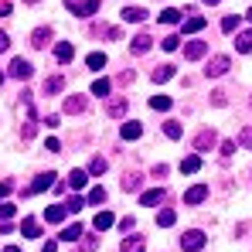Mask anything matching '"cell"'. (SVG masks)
<instances>
[{
	"label": "cell",
	"instance_id": "9c48e42d",
	"mask_svg": "<svg viewBox=\"0 0 252 252\" xmlns=\"http://www.w3.org/2000/svg\"><path fill=\"white\" fill-rule=\"evenodd\" d=\"M113 225H116V215H113V211H99V215L92 218V228H95V232H106V228H113Z\"/></svg>",
	"mask_w": 252,
	"mask_h": 252
},
{
	"label": "cell",
	"instance_id": "9a60e30c",
	"mask_svg": "<svg viewBox=\"0 0 252 252\" xmlns=\"http://www.w3.org/2000/svg\"><path fill=\"white\" fill-rule=\"evenodd\" d=\"M65 215H68V211H65V205H51V208H44V221H48V225H58Z\"/></svg>",
	"mask_w": 252,
	"mask_h": 252
},
{
	"label": "cell",
	"instance_id": "f1b7e54d",
	"mask_svg": "<svg viewBox=\"0 0 252 252\" xmlns=\"http://www.w3.org/2000/svg\"><path fill=\"white\" fill-rule=\"evenodd\" d=\"M167 79H174V65H157L154 68V82H167Z\"/></svg>",
	"mask_w": 252,
	"mask_h": 252
},
{
	"label": "cell",
	"instance_id": "2e32d148",
	"mask_svg": "<svg viewBox=\"0 0 252 252\" xmlns=\"http://www.w3.org/2000/svg\"><path fill=\"white\" fill-rule=\"evenodd\" d=\"M164 201V191L160 188H154V191H143L140 194V205H147V208H154V205H160Z\"/></svg>",
	"mask_w": 252,
	"mask_h": 252
},
{
	"label": "cell",
	"instance_id": "11a10c76",
	"mask_svg": "<svg viewBox=\"0 0 252 252\" xmlns=\"http://www.w3.org/2000/svg\"><path fill=\"white\" fill-rule=\"evenodd\" d=\"M28 3H38V0H28Z\"/></svg>",
	"mask_w": 252,
	"mask_h": 252
},
{
	"label": "cell",
	"instance_id": "5bb4252c",
	"mask_svg": "<svg viewBox=\"0 0 252 252\" xmlns=\"http://www.w3.org/2000/svg\"><path fill=\"white\" fill-rule=\"evenodd\" d=\"M85 184H89V170H72L68 174V188L72 191H82Z\"/></svg>",
	"mask_w": 252,
	"mask_h": 252
},
{
	"label": "cell",
	"instance_id": "9f6ffc18",
	"mask_svg": "<svg viewBox=\"0 0 252 252\" xmlns=\"http://www.w3.org/2000/svg\"><path fill=\"white\" fill-rule=\"evenodd\" d=\"M0 82H3V72H0Z\"/></svg>",
	"mask_w": 252,
	"mask_h": 252
},
{
	"label": "cell",
	"instance_id": "816d5d0a",
	"mask_svg": "<svg viewBox=\"0 0 252 252\" xmlns=\"http://www.w3.org/2000/svg\"><path fill=\"white\" fill-rule=\"evenodd\" d=\"M3 252H21V249H17V246H7V249H3Z\"/></svg>",
	"mask_w": 252,
	"mask_h": 252
},
{
	"label": "cell",
	"instance_id": "7bdbcfd3",
	"mask_svg": "<svg viewBox=\"0 0 252 252\" xmlns=\"http://www.w3.org/2000/svg\"><path fill=\"white\" fill-rule=\"evenodd\" d=\"M232 154H235V140H225L221 143V157H232Z\"/></svg>",
	"mask_w": 252,
	"mask_h": 252
},
{
	"label": "cell",
	"instance_id": "3957f363",
	"mask_svg": "<svg viewBox=\"0 0 252 252\" xmlns=\"http://www.w3.org/2000/svg\"><path fill=\"white\" fill-rule=\"evenodd\" d=\"M228 65H232L228 55H215V58L208 62V68H205V75H208V79H221V75L228 72Z\"/></svg>",
	"mask_w": 252,
	"mask_h": 252
},
{
	"label": "cell",
	"instance_id": "d590c367",
	"mask_svg": "<svg viewBox=\"0 0 252 252\" xmlns=\"http://www.w3.org/2000/svg\"><path fill=\"white\" fill-rule=\"evenodd\" d=\"M82 208H85V201H82V198H75V194H72V198L65 201V211H68V215H79Z\"/></svg>",
	"mask_w": 252,
	"mask_h": 252
},
{
	"label": "cell",
	"instance_id": "7402d4cb",
	"mask_svg": "<svg viewBox=\"0 0 252 252\" xmlns=\"http://www.w3.org/2000/svg\"><path fill=\"white\" fill-rule=\"evenodd\" d=\"M120 252H143V239H140V235H129V239H123Z\"/></svg>",
	"mask_w": 252,
	"mask_h": 252
},
{
	"label": "cell",
	"instance_id": "5b68a950",
	"mask_svg": "<svg viewBox=\"0 0 252 252\" xmlns=\"http://www.w3.org/2000/svg\"><path fill=\"white\" fill-rule=\"evenodd\" d=\"M31 72H34V68H31V62H24V58H14V62H10V75H14L17 82H28V79H31Z\"/></svg>",
	"mask_w": 252,
	"mask_h": 252
},
{
	"label": "cell",
	"instance_id": "83f0119b",
	"mask_svg": "<svg viewBox=\"0 0 252 252\" xmlns=\"http://www.w3.org/2000/svg\"><path fill=\"white\" fill-rule=\"evenodd\" d=\"M235 48H239L242 55H249V51H252V31H242V34L235 38Z\"/></svg>",
	"mask_w": 252,
	"mask_h": 252
},
{
	"label": "cell",
	"instance_id": "bcb514c9",
	"mask_svg": "<svg viewBox=\"0 0 252 252\" xmlns=\"http://www.w3.org/2000/svg\"><path fill=\"white\" fill-rule=\"evenodd\" d=\"M211 102L215 106H225V92H211Z\"/></svg>",
	"mask_w": 252,
	"mask_h": 252
},
{
	"label": "cell",
	"instance_id": "44dd1931",
	"mask_svg": "<svg viewBox=\"0 0 252 252\" xmlns=\"http://www.w3.org/2000/svg\"><path fill=\"white\" fill-rule=\"evenodd\" d=\"M170 106H174L170 95H154V99H150V109H154V113H167Z\"/></svg>",
	"mask_w": 252,
	"mask_h": 252
},
{
	"label": "cell",
	"instance_id": "4dcf8cb0",
	"mask_svg": "<svg viewBox=\"0 0 252 252\" xmlns=\"http://www.w3.org/2000/svg\"><path fill=\"white\" fill-rule=\"evenodd\" d=\"M62 89H65V79H62V75H51V79L44 82V92H48V95H55V92H62Z\"/></svg>",
	"mask_w": 252,
	"mask_h": 252
},
{
	"label": "cell",
	"instance_id": "b9f144b4",
	"mask_svg": "<svg viewBox=\"0 0 252 252\" xmlns=\"http://www.w3.org/2000/svg\"><path fill=\"white\" fill-rule=\"evenodd\" d=\"M120 228H123V232H133V228H136V218H133V215H126L123 221H120Z\"/></svg>",
	"mask_w": 252,
	"mask_h": 252
},
{
	"label": "cell",
	"instance_id": "c3c4849f",
	"mask_svg": "<svg viewBox=\"0 0 252 252\" xmlns=\"http://www.w3.org/2000/svg\"><path fill=\"white\" fill-rule=\"evenodd\" d=\"M10 14V0H0V17H7Z\"/></svg>",
	"mask_w": 252,
	"mask_h": 252
},
{
	"label": "cell",
	"instance_id": "8d00e7d4",
	"mask_svg": "<svg viewBox=\"0 0 252 252\" xmlns=\"http://www.w3.org/2000/svg\"><path fill=\"white\" fill-rule=\"evenodd\" d=\"M235 147H246V150H252V126H246V129L239 133V140H235Z\"/></svg>",
	"mask_w": 252,
	"mask_h": 252
},
{
	"label": "cell",
	"instance_id": "e575fe53",
	"mask_svg": "<svg viewBox=\"0 0 252 252\" xmlns=\"http://www.w3.org/2000/svg\"><path fill=\"white\" fill-rule=\"evenodd\" d=\"M157 21H160V24H177V21H181V14H177L174 7H167V10H160V17H157Z\"/></svg>",
	"mask_w": 252,
	"mask_h": 252
},
{
	"label": "cell",
	"instance_id": "f35d334b",
	"mask_svg": "<svg viewBox=\"0 0 252 252\" xmlns=\"http://www.w3.org/2000/svg\"><path fill=\"white\" fill-rule=\"evenodd\" d=\"M160 48H164V51H177V48H181V38H177V34H170V38L160 41Z\"/></svg>",
	"mask_w": 252,
	"mask_h": 252
},
{
	"label": "cell",
	"instance_id": "277c9868",
	"mask_svg": "<svg viewBox=\"0 0 252 252\" xmlns=\"http://www.w3.org/2000/svg\"><path fill=\"white\" fill-rule=\"evenodd\" d=\"M55 184H58V174H55V170H48V174H38V177H34V184H31L28 191H31V194H38V191H48V188H55Z\"/></svg>",
	"mask_w": 252,
	"mask_h": 252
},
{
	"label": "cell",
	"instance_id": "6da1fadb",
	"mask_svg": "<svg viewBox=\"0 0 252 252\" xmlns=\"http://www.w3.org/2000/svg\"><path fill=\"white\" fill-rule=\"evenodd\" d=\"M205 242H208V235H205V232H198V228H191V232H184V235H181V249H184V252L205 249Z\"/></svg>",
	"mask_w": 252,
	"mask_h": 252
},
{
	"label": "cell",
	"instance_id": "52a82bcc",
	"mask_svg": "<svg viewBox=\"0 0 252 252\" xmlns=\"http://www.w3.org/2000/svg\"><path fill=\"white\" fill-rule=\"evenodd\" d=\"M208 55V44L205 41H188V48H184V58L188 62H198V58H205Z\"/></svg>",
	"mask_w": 252,
	"mask_h": 252
},
{
	"label": "cell",
	"instance_id": "ab89813d",
	"mask_svg": "<svg viewBox=\"0 0 252 252\" xmlns=\"http://www.w3.org/2000/svg\"><path fill=\"white\" fill-rule=\"evenodd\" d=\"M14 205H10V201H0V221H7V218H14Z\"/></svg>",
	"mask_w": 252,
	"mask_h": 252
},
{
	"label": "cell",
	"instance_id": "e0dca14e",
	"mask_svg": "<svg viewBox=\"0 0 252 252\" xmlns=\"http://www.w3.org/2000/svg\"><path fill=\"white\" fill-rule=\"evenodd\" d=\"M150 34H136V38H133V41H129V48H133V55H147V51H150Z\"/></svg>",
	"mask_w": 252,
	"mask_h": 252
},
{
	"label": "cell",
	"instance_id": "f546056e",
	"mask_svg": "<svg viewBox=\"0 0 252 252\" xmlns=\"http://www.w3.org/2000/svg\"><path fill=\"white\" fill-rule=\"evenodd\" d=\"M140 184H143L140 174H123V191H140Z\"/></svg>",
	"mask_w": 252,
	"mask_h": 252
},
{
	"label": "cell",
	"instance_id": "4fadbf2b",
	"mask_svg": "<svg viewBox=\"0 0 252 252\" xmlns=\"http://www.w3.org/2000/svg\"><path fill=\"white\" fill-rule=\"evenodd\" d=\"M126 109H129V99H123V95H120V99H113V102L106 106V113H109V116H116V120L126 116Z\"/></svg>",
	"mask_w": 252,
	"mask_h": 252
},
{
	"label": "cell",
	"instance_id": "836d02e7",
	"mask_svg": "<svg viewBox=\"0 0 252 252\" xmlns=\"http://www.w3.org/2000/svg\"><path fill=\"white\" fill-rule=\"evenodd\" d=\"M164 133H167L170 140H181V133H184V129H181L177 120H167V123H164Z\"/></svg>",
	"mask_w": 252,
	"mask_h": 252
},
{
	"label": "cell",
	"instance_id": "74e56055",
	"mask_svg": "<svg viewBox=\"0 0 252 252\" xmlns=\"http://www.w3.org/2000/svg\"><path fill=\"white\" fill-rule=\"evenodd\" d=\"M106 201V188H92L89 191V205H102Z\"/></svg>",
	"mask_w": 252,
	"mask_h": 252
},
{
	"label": "cell",
	"instance_id": "ffe728a7",
	"mask_svg": "<svg viewBox=\"0 0 252 252\" xmlns=\"http://www.w3.org/2000/svg\"><path fill=\"white\" fill-rule=\"evenodd\" d=\"M21 235H28V239H38V235H41V225H38L34 218H24V221H21Z\"/></svg>",
	"mask_w": 252,
	"mask_h": 252
},
{
	"label": "cell",
	"instance_id": "7a4b0ae2",
	"mask_svg": "<svg viewBox=\"0 0 252 252\" xmlns=\"http://www.w3.org/2000/svg\"><path fill=\"white\" fill-rule=\"evenodd\" d=\"M99 3H102V0H65V7H68L75 17H92V14L99 10Z\"/></svg>",
	"mask_w": 252,
	"mask_h": 252
},
{
	"label": "cell",
	"instance_id": "f907efd6",
	"mask_svg": "<svg viewBox=\"0 0 252 252\" xmlns=\"http://www.w3.org/2000/svg\"><path fill=\"white\" fill-rule=\"evenodd\" d=\"M41 252H58V242H44Z\"/></svg>",
	"mask_w": 252,
	"mask_h": 252
},
{
	"label": "cell",
	"instance_id": "f5cc1de1",
	"mask_svg": "<svg viewBox=\"0 0 252 252\" xmlns=\"http://www.w3.org/2000/svg\"><path fill=\"white\" fill-rule=\"evenodd\" d=\"M205 3H211V7H215V3H221V0H205Z\"/></svg>",
	"mask_w": 252,
	"mask_h": 252
},
{
	"label": "cell",
	"instance_id": "1f68e13d",
	"mask_svg": "<svg viewBox=\"0 0 252 252\" xmlns=\"http://www.w3.org/2000/svg\"><path fill=\"white\" fill-rule=\"evenodd\" d=\"M106 170H109V164H106V157H95V160L89 164V174H92V177H99V174H106Z\"/></svg>",
	"mask_w": 252,
	"mask_h": 252
},
{
	"label": "cell",
	"instance_id": "ba28073f",
	"mask_svg": "<svg viewBox=\"0 0 252 252\" xmlns=\"http://www.w3.org/2000/svg\"><path fill=\"white\" fill-rule=\"evenodd\" d=\"M208 198V184H194L188 194H184V205H201Z\"/></svg>",
	"mask_w": 252,
	"mask_h": 252
},
{
	"label": "cell",
	"instance_id": "ee69618b",
	"mask_svg": "<svg viewBox=\"0 0 252 252\" xmlns=\"http://www.w3.org/2000/svg\"><path fill=\"white\" fill-rule=\"evenodd\" d=\"M95 246H99V239H95V235H89V239H82V249H85V252H92Z\"/></svg>",
	"mask_w": 252,
	"mask_h": 252
},
{
	"label": "cell",
	"instance_id": "4316f807",
	"mask_svg": "<svg viewBox=\"0 0 252 252\" xmlns=\"http://www.w3.org/2000/svg\"><path fill=\"white\" fill-rule=\"evenodd\" d=\"M82 109H85L82 95H68V99H65V113H82Z\"/></svg>",
	"mask_w": 252,
	"mask_h": 252
},
{
	"label": "cell",
	"instance_id": "603a6c76",
	"mask_svg": "<svg viewBox=\"0 0 252 252\" xmlns=\"http://www.w3.org/2000/svg\"><path fill=\"white\" fill-rule=\"evenodd\" d=\"M198 167H201V157H198V154H191V157L181 160V174H194Z\"/></svg>",
	"mask_w": 252,
	"mask_h": 252
},
{
	"label": "cell",
	"instance_id": "8fae6325",
	"mask_svg": "<svg viewBox=\"0 0 252 252\" xmlns=\"http://www.w3.org/2000/svg\"><path fill=\"white\" fill-rule=\"evenodd\" d=\"M123 21L126 24H143V21H147V10H143V7H126Z\"/></svg>",
	"mask_w": 252,
	"mask_h": 252
},
{
	"label": "cell",
	"instance_id": "d4e9b609",
	"mask_svg": "<svg viewBox=\"0 0 252 252\" xmlns=\"http://www.w3.org/2000/svg\"><path fill=\"white\" fill-rule=\"evenodd\" d=\"M85 65H89L92 72H99V68H106V55H102V51H92V55L85 58Z\"/></svg>",
	"mask_w": 252,
	"mask_h": 252
},
{
	"label": "cell",
	"instance_id": "7c38bea8",
	"mask_svg": "<svg viewBox=\"0 0 252 252\" xmlns=\"http://www.w3.org/2000/svg\"><path fill=\"white\" fill-rule=\"evenodd\" d=\"M51 38H55V31H51V28H38V31L31 34V44H34V48H48Z\"/></svg>",
	"mask_w": 252,
	"mask_h": 252
},
{
	"label": "cell",
	"instance_id": "ac0fdd59",
	"mask_svg": "<svg viewBox=\"0 0 252 252\" xmlns=\"http://www.w3.org/2000/svg\"><path fill=\"white\" fill-rule=\"evenodd\" d=\"M55 58H58L62 65H65V62H72V58H75V48H72V44H68V41L55 44Z\"/></svg>",
	"mask_w": 252,
	"mask_h": 252
},
{
	"label": "cell",
	"instance_id": "8992f818",
	"mask_svg": "<svg viewBox=\"0 0 252 252\" xmlns=\"http://www.w3.org/2000/svg\"><path fill=\"white\" fill-rule=\"evenodd\" d=\"M215 143H218V133H215V129H201V133L194 136V150H201V154L211 150Z\"/></svg>",
	"mask_w": 252,
	"mask_h": 252
},
{
	"label": "cell",
	"instance_id": "d6a6232c",
	"mask_svg": "<svg viewBox=\"0 0 252 252\" xmlns=\"http://www.w3.org/2000/svg\"><path fill=\"white\" fill-rule=\"evenodd\" d=\"M174 221H177V215H174V211H170V208H164V211H160V215H157V225H160V228H170Z\"/></svg>",
	"mask_w": 252,
	"mask_h": 252
},
{
	"label": "cell",
	"instance_id": "d6986e66",
	"mask_svg": "<svg viewBox=\"0 0 252 252\" xmlns=\"http://www.w3.org/2000/svg\"><path fill=\"white\" fill-rule=\"evenodd\" d=\"M205 28V17H198V14H188V21H184V34H198Z\"/></svg>",
	"mask_w": 252,
	"mask_h": 252
},
{
	"label": "cell",
	"instance_id": "f6af8a7d",
	"mask_svg": "<svg viewBox=\"0 0 252 252\" xmlns=\"http://www.w3.org/2000/svg\"><path fill=\"white\" fill-rule=\"evenodd\" d=\"M44 147H48V150H51V154H58V150H62V143H58V140H55V136H48V143H44Z\"/></svg>",
	"mask_w": 252,
	"mask_h": 252
},
{
	"label": "cell",
	"instance_id": "30bf717a",
	"mask_svg": "<svg viewBox=\"0 0 252 252\" xmlns=\"http://www.w3.org/2000/svg\"><path fill=\"white\" fill-rule=\"evenodd\" d=\"M82 235H85V228L79 225V221H75V225H68V228H62V235H58V239H62V242H79Z\"/></svg>",
	"mask_w": 252,
	"mask_h": 252
},
{
	"label": "cell",
	"instance_id": "60d3db41",
	"mask_svg": "<svg viewBox=\"0 0 252 252\" xmlns=\"http://www.w3.org/2000/svg\"><path fill=\"white\" fill-rule=\"evenodd\" d=\"M235 28H239V17H225V21H221V31H225V34H232Z\"/></svg>",
	"mask_w": 252,
	"mask_h": 252
},
{
	"label": "cell",
	"instance_id": "681fc988",
	"mask_svg": "<svg viewBox=\"0 0 252 252\" xmlns=\"http://www.w3.org/2000/svg\"><path fill=\"white\" fill-rule=\"evenodd\" d=\"M7 48H10V38H7V34L0 31V51H7Z\"/></svg>",
	"mask_w": 252,
	"mask_h": 252
},
{
	"label": "cell",
	"instance_id": "db71d44e",
	"mask_svg": "<svg viewBox=\"0 0 252 252\" xmlns=\"http://www.w3.org/2000/svg\"><path fill=\"white\" fill-rule=\"evenodd\" d=\"M246 17H249V21H252V7H249V14H246Z\"/></svg>",
	"mask_w": 252,
	"mask_h": 252
},
{
	"label": "cell",
	"instance_id": "484cf974",
	"mask_svg": "<svg viewBox=\"0 0 252 252\" xmlns=\"http://www.w3.org/2000/svg\"><path fill=\"white\" fill-rule=\"evenodd\" d=\"M120 133H123V140H140L143 126H140V123H123V129H120Z\"/></svg>",
	"mask_w": 252,
	"mask_h": 252
},
{
	"label": "cell",
	"instance_id": "7dc6e473",
	"mask_svg": "<svg viewBox=\"0 0 252 252\" xmlns=\"http://www.w3.org/2000/svg\"><path fill=\"white\" fill-rule=\"evenodd\" d=\"M10 191H14V184H7V181H3V184H0V201H3V198H7Z\"/></svg>",
	"mask_w": 252,
	"mask_h": 252
},
{
	"label": "cell",
	"instance_id": "cb8c5ba5",
	"mask_svg": "<svg viewBox=\"0 0 252 252\" xmlns=\"http://www.w3.org/2000/svg\"><path fill=\"white\" fill-rule=\"evenodd\" d=\"M109 92H113V82H109V79H95V82H92V95H102V99H106Z\"/></svg>",
	"mask_w": 252,
	"mask_h": 252
}]
</instances>
